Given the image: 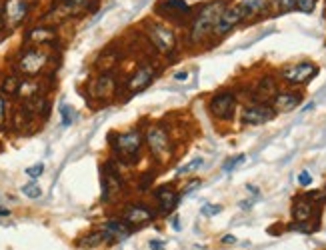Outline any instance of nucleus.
<instances>
[{"mask_svg": "<svg viewBox=\"0 0 326 250\" xmlns=\"http://www.w3.org/2000/svg\"><path fill=\"white\" fill-rule=\"evenodd\" d=\"M230 0H204V2L194 4L192 16L184 26V42L188 48H200L214 44V26L220 12Z\"/></svg>", "mask_w": 326, "mask_h": 250, "instance_id": "obj_1", "label": "nucleus"}, {"mask_svg": "<svg viewBox=\"0 0 326 250\" xmlns=\"http://www.w3.org/2000/svg\"><path fill=\"white\" fill-rule=\"evenodd\" d=\"M142 34L146 36L150 46L158 54L172 56L178 52V44H180L178 28L172 26L170 22H166V20L152 14L150 18H146L142 22Z\"/></svg>", "mask_w": 326, "mask_h": 250, "instance_id": "obj_2", "label": "nucleus"}, {"mask_svg": "<svg viewBox=\"0 0 326 250\" xmlns=\"http://www.w3.org/2000/svg\"><path fill=\"white\" fill-rule=\"evenodd\" d=\"M110 144L122 162H134L144 146V132L140 128H130L126 132L110 134Z\"/></svg>", "mask_w": 326, "mask_h": 250, "instance_id": "obj_3", "label": "nucleus"}, {"mask_svg": "<svg viewBox=\"0 0 326 250\" xmlns=\"http://www.w3.org/2000/svg\"><path fill=\"white\" fill-rule=\"evenodd\" d=\"M192 10H194V4L186 2V0H158L152 14L166 20V22H170L176 28H184L192 16Z\"/></svg>", "mask_w": 326, "mask_h": 250, "instance_id": "obj_4", "label": "nucleus"}, {"mask_svg": "<svg viewBox=\"0 0 326 250\" xmlns=\"http://www.w3.org/2000/svg\"><path fill=\"white\" fill-rule=\"evenodd\" d=\"M48 60H50V52L46 50V46H26L18 54L16 72L22 76H28V78L38 76L46 68Z\"/></svg>", "mask_w": 326, "mask_h": 250, "instance_id": "obj_5", "label": "nucleus"}, {"mask_svg": "<svg viewBox=\"0 0 326 250\" xmlns=\"http://www.w3.org/2000/svg\"><path fill=\"white\" fill-rule=\"evenodd\" d=\"M246 24V16L244 10L238 4V0H230V2L224 6V10L220 12L218 20H216L214 26V44L220 42L222 38H226L230 32H234L236 28H240Z\"/></svg>", "mask_w": 326, "mask_h": 250, "instance_id": "obj_6", "label": "nucleus"}, {"mask_svg": "<svg viewBox=\"0 0 326 250\" xmlns=\"http://www.w3.org/2000/svg\"><path fill=\"white\" fill-rule=\"evenodd\" d=\"M238 98L232 90H218L214 92L208 100V112L214 120L218 122H230L236 116Z\"/></svg>", "mask_w": 326, "mask_h": 250, "instance_id": "obj_7", "label": "nucleus"}, {"mask_svg": "<svg viewBox=\"0 0 326 250\" xmlns=\"http://www.w3.org/2000/svg\"><path fill=\"white\" fill-rule=\"evenodd\" d=\"M144 146L156 160H166L172 152V140L168 130L160 124H150L144 130Z\"/></svg>", "mask_w": 326, "mask_h": 250, "instance_id": "obj_8", "label": "nucleus"}, {"mask_svg": "<svg viewBox=\"0 0 326 250\" xmlns=\"http://www.w3.org/2000/svg\"><path fill=\"white\" fill-rule=\"evenodd\" d=\"M320 72L318 64L312 60H300V62H292L280 68V78L290 86H304L308 84L312 78H316V74Z\"/></svg>", "mask_w": 326, "mask_h": 250, "instance_id": "obj_9", "label": "nucleus"}, {"mask_svg": "<svg viewBox=\"0 0 326 250\" xmlns=\"http://www.w3.org/2000/svg\"><path fill=\"white\" fill-rule=\"evenodd\" d=\"M32 12L30 0H4V26L6 32H14L22 28Z\"/></svg>", "mask_w": 326, "mask_h": 250, "instance_id": "obj_10", "label": "nucleus"}, {"mask_svg": "<svg viewBox=\"0 0 326 250\" xmlns=\"http://www.w3.org/2000/svg\"><path fill=\"white\" fill-rule=\"evenodd\" d=\"M274 116H276V112L270 104L252 100L240 110V124L242 126H262V124L270 122Z\"/></svg>", "mask_w": 326, "mask_h": 250, "instance_id": "obj_11", "label": "nucleus"}, {"mask_svg": "<svg viewBox=\"0 0 326 250\" xmlns=\"http://www.w3.org/2000/svg\"><path fill=\"white\" fill-rule=\"evenodd\" d=\"M22 40L26 46H52L58 40V30L52 24L38 22V24L24 30Z\"/></svg>", "mask_w": 326, "mask_h": 250, "instance_id": "obj_12", "label": "nucleus"}, {"mask_svg": "<svg viewBox=\"0 0 326 250\" xmlns=\"http://www.w3.org/2000/svg\"><path fill=\"white\" fill-rule=\"evenodd\" d=\"M154 78H156V68L152 66V64H140L132 74L128 76V80H126V92L128 94H136V92H142V90H146L152 82H154Z\"/></svg>", "mask_w": 326, "mask_h": 250, "instance_id": "obj_13", "label": "nucleus"}, {"mask_svg": "<svg viewBox=\"0 0 326 250\" xmlns=\"http://www.w3.org/2000/svg\"><path fill=\"white\" fill-rule=\"evenodd\" d=\"M238 4L244 10L246 24L256 22V20H262V18L276 16L272 0H238Z\"/></svg>", "mask_w": 326, "mask_h": 250, "instance_id": "obj_14", "label": "nucleus"}, {"mask_svg": "<svg viewBox=\"0 0 326 250\" xmlns=\"http://www.w3.org/2000/svg\"><path fill=\"white\" fill-rule=\"evenodd\" d=\"M180 198L182 196L176 190L174 182H166V184H160V186H156V188H154V200H156L158 210L162 214H170L172 210H174Z\"/></svg>", "mask_w": 326, "mask_h": 250, "instance_id": "obj_15", "label": "nucleus"}, {"mask_svg": "<svg viewBox=\"0 0 326 250\" xmlns=\"http://www.w3.org/2000/svg\"><path fill=\"white\" fill-rule=\"evenodd\" d=\"M302 92L300 90H294V88H288V90H278L276 96L272 98L270 106L274 108L276 114H288L292 110H296L300 104H302Z\"/></svg>", "mask_w": 326, "mask_h": 250, "instance_id": "obj_16", "label": "nucleus"}, {"mask_svg": "<svg viewBox=\"0 0 326 250\" xmlns=\"http://www.w3.org/2000/svg\"><path fill=\"white\" fill-rule=\"evenodd\" d=\"M156 218V210L150 208L148 204H130L122 212V220L128 222L130 226H142Z\"/></svg>", "mask_w": 326, "mask_h": 250, "instance_id": "obj_17", "label": "nucleus"}, {"mask_svg": "<svg viewBox=\"0 0 326 250\" xmlns=\"http://www.w3.org/2000/svg\"><path fill=\"white\" fill-rule=\"evenodd\" d=\"M278 82L274 76H262L258 82H256V88H254V102H264V104H270L272 98L276 96L278 92Z\"/></svg>", "mask_w": 326, "mask_h": 250, "instance_id": "obj_18", "label": "nucleus"}, {"mask_svg": "<svg viewBox=\"0 0 326 250\" xmlns=\"http://www.w3.org/2000/svg\"><path fill=\"white\" fill-rule=\"evenodd\" d=\"M100 230L106 240H124L130 236V224L124 220H106Z\"/></svg>", "mask_w": 326, "mask_h": 250, "instance_id": "obj_19", "label": "nucleus"}, {"mask_svg": "<svg viewBox=\"0 0 326 250\" xmlns=\"http://www.w3.org/2000/svg\"><path fill=\"white\" fill-rule=\"evenodd\" d=\"M116 92V78L112 72H102L92 84V94L96 98H110Z\"/></svg>", "mask_w": 326, "mask_h": 250, "instance_id": "obj_20", "label": "nucleus"}, {"mask_svg": "<svg viewBox=\"0 0 326 250\" xmlns=\"http://www.w3.org/2000/svg\"><path fill=\"white\" fill-rule=\"evenodd\" d=\"M314 214V202L308 196H300L292 202V218L294 222H308Z\"/></svg>", "mask_w": 326, "mask_h": 250, "instance_id": "obj_21", "label": "nucleus"}, {"mask_svg": "<svg viewBox=\"0 0 326 250\" xmlns=\"http://www.w3.org/2000/svg\"><path fill=\"white\" fill-rule=\"evenodd\" d=\"M22 84H24V80L20 78L18 74H8L2 80V84H0V92L6 94V96H16V94H20Z\"/></svg>", "mask_w": 326, "mask_h": 250, "instance_id": "obj_22", "label": "nucleus"}, {"mask_svg": "<svg viewBox=\"0 0 326 250\" xmlns=\"http://www.w3.org/2000/svg\"><path fill=\"white\" fill-rule=\"evenodd\" d=\"M272 4H274V14H276V16H282V14L294 12L296 0H272Z\"/></svg>", "mask_w": 326, "mask_h": 250, "instance_id": "obj_23", "label": "nucleus"}, {"mask_svg": "<svg viewBox=\"0 0 326 250\" xmlns=\"http://www.w3.org/2000/svg\"><path fill=\"white\" fill-rule=\"evenodd\" d=\"M58 114H60V122H62V126H64V128L70 126V124L74 122V118H76V110H74L72 106H68V104H62Z\"/></svg>", "mask_w": 326, "mask_h": 250, "instance_id": "obj_24", "label": "nucleus"}, {"mask_svg": "<svg viewBox=\"0 0 326 250\" xmlns=\"http://www.w3.org/2000/svg\"><path fill=\"white\" fill-rule=\"evenodd\" d=\"M318 6V0H296L294 4V12H300V14H312Z\"/></svg>", "mask_w": 326, "mask_h": 250, "instance_id": "obj_25", "label": "nucleus"}, {"mask_svg": "<svg viewBox=\"0 0 326 250\" xmlns=\"http://www.w3.org/2000/svg\"><path fill=\"white\" fill-rule=\"evenodd\" d=\"M202 186V178H190L184 186H182V190H180V196H190V194H194L198 188Z\"/></svg>", "mask_w": 326, "mask_h": 250, "instance_id": "obj_26", "label": "nucleus"}, {"mask_svg": "<svg viewBox=\"0 0 326 250\" xmlns=\"http://www.w3.org/2000/svg\"><path fill=\"white\" fill-rule=\"evenodd\" d=\"M22 194L28 196V198H40L42 196V188L32 180V182H28V184L22 186Z\"/></svg>", "mask_w": 326, "mask_h": 250, "instance_id": "obj_27", "label": "nucleus"}, {"mask_svg": "<svg viewBox=\"0 0 326 250\" xmlns=\"http://www.w3.org/2000/svg\"><path fill=\"white\" fill-rule=\"evenodd\" d=\"M106 238H104V234H102V230H98V232H94V234H90V236H86L84 238V242H80V246H86V248H92V246H98L100 242H104Z\"/></svg>", "mask_w": 326, "mask_h": 250, "instance_id": "obj_28", "label": "nucleus"}, {"mask_svg": "<svg viewBox=\"0 0 326 250\" xmlns=\"http://www.w3.org/2000/svg\"><path fill=\"white\" fill-rule=\"evenodd\" d=\"M202 162H204V158H194L192 162L180 166V168L176 170V176H182V174H188V172H192V170H196L198 166H202Z\"/></svg>", "mask_w": 326, "mask_h": 250, "instance_id": "obj_29", "label": "nucleus"}, {"mask_svg": "<svg viewBox=\"0 0 326 250\" xmlns=\"http://www.w3.org/2000/svg\"><path fill=\"white\" fill-rule=\"evenodd\" d=\"M244 158H246L244 154H238V156H234V158H228V160L222 164V170H224V172H232L236 166H240V164L244 162Z\"/></svg>", "mask_w": 326, "mask_h": 250, "instance_id": "obj_30", "label": "nucleus"}, {"mask_svg": "<svg viewBox=\"0 0 326 250\" xmlns=\"http://www.w3.org/2000/svg\"><path fill=\"white\" fill-rule=\"evenodd\" d=\"M42 172H44V164L42 162H36L26 168V176H30V180H36L38 176H42Z\"/></svg>", "mask_w": 326, "mask_h": 250, "instance_id": "obj_31", "label": "nucleus"}, {"mask_svg": "<svg viewBox=\"0 0 326 250\" xmlns=\"http://www.w3.org/2000/svg\"><path fill=\"white\" fill-rule=\"evenodd\" d=\"M200 212H202V216H216L222 212V206L220 204H204L200 208Z\"/></svg>", "mask_w": 326, "mask_h": 250, "instance_id": "obj_32", "label": "nucleus"}, {"mask_svg": "<svg viewBox=\"0 0 326 250\" xmlns=\"http://www.w3.org/2000/svg\"><path fill=\"white\" fill-rule=\"evenodd\" d=\"M6 124V100H4V94L0 92V126Z\"/></svg>", "mask_w": 326, "mask_h": 250, "instance_id": "obj_33", "label": "nucleus"}, {"mask_svg": "<svg viewBox=\"0 0 326 250\" xmlns=\"http://www.w3.org/2000/svg\"><path fill=\"white\" fill-rule=\"evenodd\" d=\"M298 184H300V186H304V188L312 184V176H310V172H308V170H302V172L298 174Z\"/></svg>", "mask_w": 326, "mask_h": 250, "instance_id": "obj_34", "label": "nucleus"}, {"mask_svg": "<svg viewBox=\"0 0 326 250\" xmlns=\"http://www.w3.org/2000/svg\"><path fill=\"white\" fill-rule=\"evenodd\" d=\"M188 76H190V74H188V70H178V72H176L174 76H172V78H174L176 82H186V80H188Z\"/></svg>", "mask_w": 326, "mask_h": 250, "instance_id": "obj_35", "label": "nucleus"}, {"mask_svg": "<svg viewBox=\"0 0 326 250\" xmlns=\"http://www.w3.org/2000/svg\"><path fill=\"white\" fill-rule=\"evenodd\" d=\"M6 30L4 26V0H0V32Z\"/></svg>", "mask_w": 326, "mask_h": 250, "instance_id": "obj_36", "label": "nucleus"}, {"mask_svg": "<svg viewBox=\"0 0 326 250\" xmlns=\"http://www.w3.org/2000/svg\"><path fill=\"white\" fill-rule=\"evenodd\" d=\"M148 246H150V250H164V242H162V240H156V238L150 240Z\"/></svg>", "mask_w": 326, "mask_h": 250, "instance_id": "obj_37", "label": "nucleus"}, {"mask_svg": "<svg viewBox=\"0 0 326 250\" xmlns=\"http://www.w3.org/2000/svg\"><path fill=\"white\" fill-rule=\"evenodd\" d=\"M220 242H222V244H236V236H234V234H224Z\"/></svg>", "mask_w": 326, "mask_h": 250, "instance_id": "obj_38", "label": "nucleus"}, {"mask_svg": "<svg viewBox=\"0 0 326 250\" xmlns=\"http://www.w3.org/2000/svg\"><path fill=\"white\" fill-rule=\"evenodd\" d=\"M172 228H174V230H176V232H178V230H180V228H182V226H180V218H178L176 214H174V216H172Z\"/></svg>", "mask_w": 326, "mask_h": 250, "instance_id": "obj_39", "label": "nucleus"}, {"mask_svg": "<svg viewBox=\"0 0 326 250\" xmlns=\"http://www.w3.org/2000/svg\"><path fill=\"white\" fill-rule=\"evenodd\" d=\"M8 214H10L8 208H0V216H8Z\"/></svg>", "mask_w": 326, "mask_h": 250, "instance_id": "obj_40", "label": "nucleus"}]
</instances>
